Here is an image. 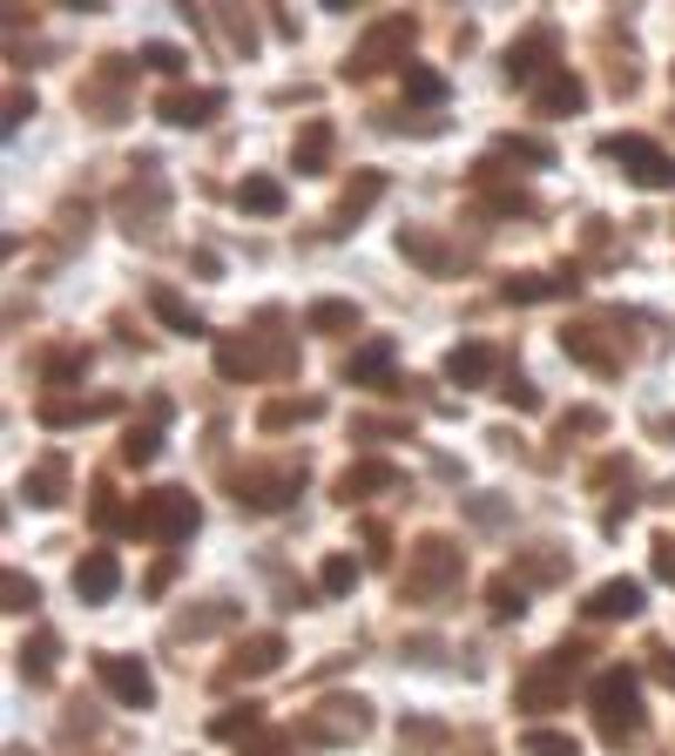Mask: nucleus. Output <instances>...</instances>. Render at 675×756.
I'll use <instances>...</instances> for the list:
<instances>
[{
	"label": "nucleus",
	"instance_id": "f257e3e1",
	"mask_svg": "<svg viewBox=\"0 0 675 756\" xmlns=\"http://www.w3.org/2000/svg\"><path fill=\"white\" fill-rule=\"evenodd\" d=\"M466 574V554L446 541V534H426V541H412V561H405V581H399V595L412 608H433L446 587H460Z\"/></svg>",
	"mask_w": 675,
	"mask_h": 756
},
{
	"label": "nucleus",
	"instance_id": "f03ea898",
	"mask_svg": "<svg viewBox=\"0 0 675 756\" xmlns=\"http://www.w3.org/2000/svg\"><path fill=\"white\" fill-rule=\"evenodd\" d=\"M197 521H203V507L183 486H155V493H142V507H129V534H149V541H190Z\"/></svg>",
	"mask_w": 675,
	"mask_h": 756
},
{
	"label": "nucleus",
	"instance_id": "7ed1b4c3",
	"mask_svg": "<svg viewBox=\"0 0 675 756\" xmlns=\"http://www.w3.org/2000/svg\"><path fill=\"white\" fill-rule=\"evenodd\" d=\"M587 703H595V723L608 743H628L642 729V689H635V668H602L595 689H587Z\"/></svg>",
	"mask_w": 675,
	"mask_h": 756
},
{
	"label": "nucleus",
	"instance_id": "20e7f679",
	"mask_svg": "<svg viewBox=\"0 0 675 756\" xmlns=\"http://www.w3.org/2000/svg\"><path fill=\"white\" fill-rule=\"evenodd\" d=\"M365 729H372V703H359V696H331V703H318V709L298 723V743L338 749V743H359Z\"/></svg>",
	"mask_w": 675,
	"mask_h": 756
},
{
	"label": "nucleus",
	"instance_id": "39448f33",
	"mask_svg": "<svg viewBox=\"0 0 675 756\" xmlns=\"http://www.w3.org/2000/svg\"><path fill=\"white\" fill-rule=\"evenodd\" d=\"M608 162H622V170L642 183V190H675V155H662L648 135H608L602 142Z\"/></svg>",
	"mask_w": 675,
	"mask_h": 756
},
{
	"label": "nucleus",
	"instance_id": "423d86ee",
	"mask_svg": "<svg viewBox=\"0 0 675 756\" xmlns=\"http://www.w3.org/2000/svg\"><path fill=\"white\" fill-rule=\"evenodd\" d=\"M574 662H581V648H554V662H541V668H527V676H521L514 703H521V709H561V703H567Z\"/></svg>",
	"mask_w": 675,
	"mask_h": 756
},
{
	"label": "nucleus",
	"instance_id": "0eeeda50",
	"mask_svg": "<svg viewBox=\"0 0 675 756\" xmlns=\"http://www.w3.org/2000/svg\"><path fill=\"white\" fill-rule=\"evenodd\" d=\"M95 676H102V689H109L122 709H149V703H155V676H149L135 655H95Z\"/></svg>",
	"mask_w": 675,
	"mask_h": 756
},
{
	"label": "nucleus",
	"instance_id": "6e6552de",
	"mask_svg": "<svg viewBox=\"0 0 675 756\" xmlns=\"http://www.w3.org/2000/svg\"><path fill=\"white\" fill-rule=\"evenodd\" d=\"M412 34H419V21H412V14H385V21H372V28H365V41H359V54H352V74L385 68L392 54H405V48H412Z\"/></svg>",
	"mask_w": 675,
	"mask_h": 756
},
{
	"label": "nucleus",
	"instance_id": "1a4fd4ad",
	"mask_svg": "<svg viewBox=\"0 0 675 756\" xmlns=\"http://www.w3.org/2000/svg\"><path fill=\"white\" fill-rule=\"evenodd\" d=\"M115 210H122V230H129V236H155V230H162V216H169V190L155 183V170H142V177L122 190V203H115Z\"/></svg>",
	"mask_w": 675,
	"mask_h": 756
},
{
	"label": "nucleus",
	"instance_id": "9d476101",
	"mask_svg": "<svg viewBox=\"0 0 675 756\" xmlns=\"http://www.w3.org/2000/svg\"><path fill=\"white\" fill-rule=\"evenodd\" d=\"M304 486V460L298 466H250V473H236V507H284V500Z\"/></svg>",
	"mask_w": 675,
	"mask_h": 756
},
{
	"label": "nucleus",
	"instance_id": "9b49d317",
	"mask_svg": "<svg viewBox=\"0 0 675 756\" xmlns=\"http://www.w3.org/2000/svg\"><path fill=\"white\" fill-rule=\"evenodd\" d=\"M115 587H122V561L109 547H95V554L74 561V595L81 602H115Z\"/></svg>",
	"mask_w": 675,
	"mask_h": 756
},
{
	"label": "nucleus",
	"instance_id": "f8f14e48",
	"mask_svg": "<svg viewBox=\"0 0 675 756\" xmlns=\"http://www.w3.org/2000/svg\"><path fill=\"white\" fill-rule=\"evenodd\" d=\"M587 622H635L642 615V581H602L595 595L581 602Z\"/></svg>",
	"mask_w": 675,
	"mask_h": 756
},
{
	"label": "nucleus",
	"instance_id": "ddd939ff",
	"mask_svg": "<svg viewBox=\"0 0 675 756\" xmlns=\"http://www.w3.org/2000/svg\"><path fill=\"white\" fill-rule=\"evenodd\" d=\"M561 352H567L574 365H587V372H622V352L602 339L595 324H567V331H561Z\"/></svg>",
	"mask_w": 675,
	"mask_h": 756
},
{
	"label": "nucleus",
	"instance_id": "4468645a",
	"mask_svg": "<svg viewBox=\"0 0 675 756\" xmlns=\"http://www.w3.org/2000/svg\"><path fill=\"white\" fill-rule=\"evenodd\" d=\"M392 486H399L392 460H359V466L338 473V500H345V507H359V500H372V493H392Z\"/></svg>",
	"mask_w": 675,
	"mask_h": 756
},
{
	"label": "nucleus",
	"instance_id": "2eb2a0df",
	"mask_svg": "<svg viewBox=\"0 0 675 756\" xmlns=\"http://www.w3.org/2000/svg\"><path fill=\"white\" fill-rule=\"evenodd\" d=\"M223 115V89H177V95H162V122H177V129H203Z\"/></svg>",
	"mask_w": 675,
	"mask_h": 756
},
{
	"label": "nucleus",
	"instance_id": "dca6fc26",
	"mask_svg": "<svg viewBox=\"0 0 675 756\" xmlns=\"http://www.w3.org/2000/svg\"><path fill=\"white\" fill-rule=\"evenodd\" d=\"M284 662V642L278 635H250L230 662H223V683H243V676H271V668Z\"/></svg>",
	"mask_w": 675,
	"mask_h": 756
},
{
	"label": "nucleus",
	"instance_id": "f3484780",
	"mask_svg": "<svg viewBox=\"0 0 675 756\" xmlns=\"http://www.w3.org/2000/svg\"><path fill=\"white\" fill-rule=\"evenodd\" d=\"M574 284H581L574 271H527V278H506L500 298H506V304H541V298H561V291H574Z\"/></svg>",
	"mask_w": 675,
	"mask_h": 756
},
{
	"label": "nucleus",
	"instance_id": "a211bd4d",
	"mask_svg": "<svg viewBox=\"0 0 675 756\" xmlns=\"http://www.w3.org/2000/svg\"><path fill=\"white\" fill-rule=\"evenodd\" d=\"M581 102H587V89H581V74H567V68H554L541 89H534V109L541 115H574Z\"/></svg>",
	"mask_w": 675,
	"mask_h": 756
},
{
	"label": "nucleus",
	"instance_id": "6ab92c4d",
	"mask_svg": "<svg viewBox=\"0 0 675 756\" xmlns=\"http://www.w3.org/2000/svg\"><path fill=\"white\" fill-rule=\"evenodd\" d=\"M493 365H500V359H493V345H480V339L446 352V379H453V385H486V379H493Z\"/></svg>",
	"mask_w": 675,
	"mask_h": 756
},
{
	"label": "nucleus",
	"instance_id": "aec40b11",
	"mask_svg": "<svg viewBox=\"0 0 675 756\" xmlns=\"http://www.w3.org/2000/svg\"><path fill=\"white\" fill-rule=\"evenodd\" d=\"M149 311H155L169 331H177V339H203V317H197L177 291H169V284H149Z\"/></svg>",
	"mask_w": 675,
	"mask_h": 756
},
{
	"label": "nucleus",
	"instance_id": "412c9836",
	"mask_svg": "<svg viewBox=\"0 0 675 756\" xmlns=\"http://www.w3.org/2000/svg\"><path fill=\"white\" fill-rule=\"evenodd\" d=\"M385 372H392V339H372L345 359V385H385Z\"/></svg>",
	"mask_w": 675,
	"mask_h": 756
},
{
	"label": "nucleus",
	"instance_id": "4be33fe9",
	"mask_svg": "<svg viewBox=\"0 0 675 756\" xmlns=\"http://www.w3.org/2000/svg\"><path fill=\"white\" fill-rule=\"evenodd\" d=\"M547 48H554V34H547V28H534L521 48H506V74H514V81H534V89H541V81H547V74H541V68H547L541 54H547Z\"/></svg>",
	"mask_w": 675,
	"mask_h": 756
},
{
	"label": "nucleus",
	"instance_id": "5701e85b",
	"mask_svg": "<svg viewBox=\"0 0 675 756\" xmlns=\"http://www.w3.org/2000/svg\"><path fill=\"white\" fill-rule=\"evenodd\" d=\"M61 486H68V466L61 460H41L21 473V493H28V507H61Z\"/></svg>",
	"mask_w": 675,
	"mask_h": 756
},
{
	"label": "nucleus",
	"instance_id": "b1692460",
	"mask_svg": "<svg viewBox=\"0 0 675 756\" xmlns=\"http://www.w3.org/2000/svg\"><path fill=\"white\" fill-rule=\"evenodd\" d=\"M304 324L324 331V339H345V331H359V304H345V298H318V304L304 311Z\"/></svg>",
	"mask_w": 675,
	"mask_h": 756
},
{
	"label": "nucleus",
	"instance_id": "393cba45",
	"mask_svg": "<svg viewBox=\"0 0 675 756\" xmlns=\"http://www.w3.org/2000/svg\"><path fill=\"white\" fill-rule=\"evenodd\" d=\"M379 196H385V177H379V170H365V177H359L345 196H338V230H352V223H359V216H365Z\"/></svg>",
	"mask_w": 675,
	"mask_h": 756
},
{
	"label": "nucleus",
	"instance_id": "a878e982",
	"mask_svg": "<svg viewBox=\"0 0 675 756\" xmlns=\"http://www.w3.org/2000/svg\"><path fill=\"white\" fill-rule=\"evenodd\" d=\"M236 203H243L250 216H278V210H284V183H278V177H243V183H236Z\"/></svg>",
	"mask_w": 675,
	"mask_h": 756
},
{
	"label": "nucleus",
	"instance_id": "bb28decb",
	"mask_svg": "<svg viewBox=\"0 0 675 756\" xmlns=\"http://www.w3.org/2000/svg\"><path fill=\"white\" fill-rule=\"evenodd\" d=\"M486 615H493V622H521V615H527V587L500 574V581L486 587Z\"/></svg>",
	"mask_w": 675,
	"mask_h": 756
},
{
	"label": "nucleus",
	"instance_id": "cd10ccee",
	"mask_svg": "<svg viewBox=\"0 0 675 756\" xmlns=\"http://www.w3.org/2000/svg\"><path fill=\"white\" fill-rule=\"evenodd\" d=\"M324 162H331V122H304V135H298V170L318 177Z\"/></svg>",
	"mask_w": 675,
	"mask_h": 756
},
{
	"label": "nucleus",
	"instance_id": "c85d7f7f",
	"mask_svg": "<svg viewBox=\"0 0 675 756\" xmlns=\"http://www.w3.org/2000/svg\"><path fill=\"white\" fill-rule=\"evenodd\" d=\"M216 372L223 379H258V345H250V339H223L216 345Z\"/></svg>",
	"mask_w": 675,
	"mask_h": 756
},
{
	"label": "nucleus",
	"instance_id": "c756f323",
	"mask_svg": "<svg viewBox=\"0 0 675 756\" xmlns=\"http://www.w3.org/2000/svg\"><path fill=\"white\" fill-rule=\"evenodd\" d=\"M54 648H61V642H54L48 628H41L34 642H21V676H28V683H48V676H54Z\"/></svg>",
	"mask_w": 675,
	"mask_h": 756
},
{
	"label": "nucleus",
	"instance_id": "7c9ffc66",
	"mask_svg": "<svg viewBox=\"0 0 675 756\" xmlns=\"http://www.w3.org/2000/svg\"><path fill=\"white\" fill-rule=\"evenodd\" d=\"M324 412V399H271L264 405V426L278 433V426H298V419H318Z\"/></svg>",
	"mask_w": 675,
	"mask_h": 756
},
{
	"label": "nucleus",
	"instance_id": "2f4dec72",
	"mask_svg": "<svg viewBox=\"0 0 675 756\" xmlns=\"http://www.w3.org/2000/svg\"><path fill=\"white\" fill-rule=\"evenodd\" d=\"M318 587H324V595H352V587H359V561L352 554H331L318 567Z\"/></svg>",
	"mask_w": 675,
	"mask_h": 756
},
{
	"label": "nucleus",
	"instance_id": "473e14b6",
	"mask_svg": "<svg viewBox=\"0 0 675 756\" xmlns=\"http://www.w3.org/2000/svg\"><path fill=\"white\" fill-rule=\"evenodd\" d=\"M81 372H89V352H81V345H61V352H48V365H41L48 385H68V379H81Z\"/></svg>",
	"mask_w": 675,
	"mask_h": 756
},
{
	"label": "nucleus",
	"instance_id": "72a5a7b5",
	"mask_svg": "<svg viewBox=\"0 0 675 756\" xmlns=\"http://www.w3.org/2000/svg\"><path fill=\"white\" fill-rule=\"evenodd\" d=\"M521 749H527V756H581V743H574L567 729H527Z\"/></svg>",
	"mask_w": 675,
	"mask_h": 756
},
{
	"label": "nucleus",
	"instance_id": "f704fd0d",
	"mask_svg": "<svg viewBox=\"0 0 675 756\" xmlns=\"http://www.w3.org/2000/svg\"><path fill=\"white\" fill-rule=\"evenodd\" d=\"M399 250H405V258H419L426 271H453V258H446V250H440L433 236H419V230H405V236H399Z\"/></svg>",
	"mask_w": 675,
	"mask_h": 756
},
{
	"label": "nucleus",
	"instance_id": "c9c22d12",
	"mask_svg": "<svg viewBox=\"0 0 675 756\" xmlns=\"http://www.w3.org/2000/svg\"><path fill=\"white\" fill-rule=\"evenodd\" d=\"M258 723H264V716H258V703H236V709H223V716L210 723V736H223V743H230V736H250Z\"/></svg>",
	"mask_w": 675,
	"mask_h": 756
},
{
	"label": "nucleus",
	"instance_id": "e433bc0d",
	"mask_svg": "<svg viewBox=\"0 0 675 756\" xmlns=\"http://www.w3.org/2000/svg\"><path fill=\"white\" fill-rule=\"evenodd\" d=\"M95 412H109V405H81V399H48V405H41V426H74V419H95Z\"/></svg>",
	"mask_w": 675,
	"mask_h": 756
},
{
	"label": "nucleus",
	"instance_id": "4c0bfd02",
	"mask_svg": "<svg viewBox=\"0 0 675 756\" xmlns=\"http://www.w3.org/2000/svg\"><path fill=\"white\" fill-rule=\"evenodd\" d=\"M500 155H514V162H541V170L554 162V149H547L541 135H500Z\"/></svg>",
	"mask_w": 675,
	"mask_h": 756
},
{
	"label": "nucleus",
	"instance_id": "58836bf2",
	"mask_svg": "<svg viewBox=\"0 0 675 756\" xmlns=\"http://www.w3.org/2000/svg\"><path fill=\"white\" fill-rule=\"evenodd\" d=\"M223 622H230V602L197 608V615H177V628H169V635H210V628H223Z\"/></svg>",
	"mask_w": 675,
	"mask_h": 756
},
{
	"label": "nucleus",
	"instance_id": "ea45409f",
	"mask_svg": "<svg viewBox=\"0 0 675 756\" xmlns=\"http://www.w3.org/2000/svg\"><path fill=\"white\" fill-rule=\"evenodd\" d=\"M0 587H8V608L14 615H34V602H41V587L21 574V567H8V581H0Z\"/></svg>",
	"mask_w": 675,
	"mask_h": 756
},
{
	"label": "nucleus",
	"instance_id": "a19ab883",
	"mask_svg": "<svg viewBox=\"0 0 675 756\" xmlns=\"http://www.w3.org/2000/svg\"><path fill=\"white\" fill-rule=\"evenodd\" d=\"M405 95H412V102H440L446 81H440L433 68H405Z\"/></svg>",
	"mask_w": 675,
	"mask_h": 756
},
{
	"label": "nucleus",
	"instance_id": "79ce46f5",
	"mask_svg": "<svg viewBox=\"0 0 675 756\" xmlns=\"http://www.w3.org/2000/svg\"><path fill=\"white\" fill-rule=\"evenodd\" d=\"M142 61H149L155 74H183V48H169V41H149V48H142Z\"/></svg>",
	"mask_w": 675,
	"mask_h": 756
},
{
	"label": "nucleus",
	"instance_id": "37998d69",
	"mask_svg": "<svg viewBox=\"0 0 675 756\" xmlns=\"http://www.w3.org/2000/svg\"><path fill=\"white\" fill-rule=\"evenodd\" d=\"M122 460H129V466H149V460H155V426L129 433V440H122Z\"/></svg>",
	"mask_w": 675,
	"mask_h": 756
},
{
	"label": "nucleus",
	"instance_id": "c03bdc74",
	"mask_svg": "<svg viewBox=\"0 0 675 756\" xmlns=\"http://www.w3.org/2000/svg\"><path fill=\"white\" fill-rule=\"evenodd\" d=\"M500 399L514 405V412H541V392H534L527 379H506V385H500Z\"/></svg>",
	"mask_w": 675,
	"mask_h": 756
},
{
	"label": "nucleus",
	"instance_id": "a18cd8bd",
	"mask_svg": "<svg viewBox=\"0 0 675 756\" xmlns=\"http://www.w3.org/2000/svg\"><path fill=\"white\" fill-rule=\"evenodd\" d=\"M567 433H602V412H595V405H574V412L561 419V440H567Z\"/></svg>",
	"mask_w": 675,
	"mask_h": 756
},
{
	"label": "nucleus",
	"instance_id": "49530a36",
	"mask_svg": "<svg viewBox=\"0 0 675 756\" xmlns=\"http://www.w3.org/2000/svg\"><path fill=\"white\" fill-rule=\"evenodd\" d=\"M521 567H527L534 581H554V574H567V561H561V554H527Z\"/></svg>",
	"mask_w": 675,
	"mask_h": 756
},
{
	"label": "nucleus",
	"instance_id": "de8ad7c7",
	"mask_svg": "<svg viewBox=\"0 0 675 756\" xmlns=\"http://www.w3.org/2000/svg\"><path fill=\"white\" fill-rule=\"evenodd\" d=\"M291 743H298V736H258V743H243L236 756H284Z\"/></svg>",
	"mask_w": 675,
	"mask_h": 756
},
{
	"label": "nucleus",
	"instance_id": "09e8293b",
	"mask_svg": "<svg viewBox=\"0 0 675 756\" xmlns=\"http://www.w3.org/2000/svg\"><path fill=\"white\" fill-rule=\"evenodd\" d=\"M466 514H473L480 527H500V521H506V507H500V500H466Z\"/></svg>",
	"mask_w": 675,
	"mask_h": 756
},
{
	"label": "nucleus",
	"instance_id": "8fccbe9b",
	"mask_svg": "<svg viewBox=\"0 0 675 756\" xmlns=\"http://www.w3.org/2000/svg\"><path fill=\"white\" fill-rule=\"evenodd\" d=\"M21 115H34V95H21V89H14V95H8V135L21 129Z\"/></svg>",
	"mask_w": 675,
	"mask_h": 756
},
{
	"label": "nucleus",
	"instance_id": "3c124183",
	"mask_svg": "<svg viewBox=\"0 0 675 756\" xmlns=\"http://www.w3.org/2000/svg\"><path fill=\"white\" fill-rule=\"evenodd\" d=\"M223 28H230V41H236V48H250V41H258V28H250L243 14H223Z\"/></svg>",
	"mask_w": 675,
	"mask_h": 756
},
{
	"label": "nucleus",
	"instance_id": "603ef678",
	"mask_svg": "<svg viewBox=\"0 0 675 756\" xmlns=\"http://www.w3.org/2000/svg\"><path fill=\"white\" fill-rule=\"evenodd\" d=\"M655 574L675 581V541H655Z\"/></svg>",
	"mask_w": 675,
	"mask_h": 756
},
{
	"label": "nucleus",
	"instance_id": "864d4df0",
	"mask_svg": "<svg viewBox=\"0 0 675 756\" xmlns=\"http://www.w3.org/2000/svg\"><path fill=\"white\" fill-rule=\"evenodd\" d=\"M655 676H662V683L675 689V648H655Z\"/></svg>",
	"mask_w": 675,
	"mask_h": 756
},
{
	"label": "nucleus",
	"instance_id": "5fc2aeb1",
	"mask_svg": "<svg viewBox=\"0 0 675 756\" xmlns=\"http://www.w3.org/2000/svg\"><path fill=\"white\" fill-rule=\"evenodd\" d=\"M8 756H28V749H21V743H14V749H8Z\"/></svg>",
	"mask_w": 675,
	"mask_h": 756
}]
</instances>
